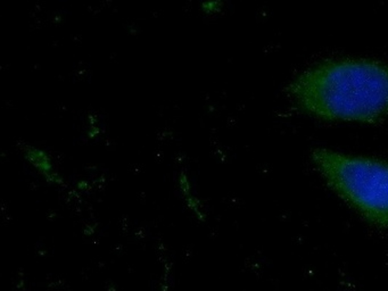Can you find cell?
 Instances as JSON below:
<instances>
[{
	"label": "cell",
	"mask_w": 388,
	"mask_h": 291,
	"mask_svg": "<svg viewBox=\"0 0 388 291\" xmlns=\"http://www.w3.org/2000/svg\"><path fill=\"white\" fill-rule=\"evenodd\" d=\"M298 107L329 121L374 122L388 117V64L363 58L327 61L288 85Z\"/></svg>",
	"instance_id": "obj_1"
},
{
	"label": "cell",
	"mask_w": 388,
	"mask_h": 291,
	"mask_svg": "<svg viewBox=\"0 0 388 291\" xmlns=\"http://www.w3.org/2000/svg\"><path fill=\"white\" fill-rule=\"evenodd\" d=\"M311 157L335 194L372 226L388 229V162L323 148Z\"/></svg>",
	"instance_id": "obj_2"
},
{
	"label": "cell",
	"mask_w": 388,
	"mask_h": 291,
	"mask_svg": "<svg viewBox=\"0 0 388 291\" xmlns=\"http://www.w3.org/2000/svg\"><path fill=\"white\" fill-rule=\"evenodd\" d=\"M23 154H24L25 160L35 168V171H38V173L48 183L56 184V186L64 184V178L55 170L51 157L49 156L47 151L41 149V148L33 147V146H25Z\"/></svg>",
	"instance_id": "obj_3"
},
{
	"label": "cell",
	"mask_w": 388,
	"mask_h": 291,
	"mask_svg": "<svg viewBox=\"0 0 388 291\" xmlns=\"http://www.w3.org/2000/svg\"><path fill=\"white\" fill-rule=\"evenodd\" d=\"M178 184L187 207L192 211V214L196 216L198 221L204 222L206 220V214H205L204 208L202 206L201 200L198 199L196 194L192 193L190 181H189V178L186 172H180L178 177Z\"/></svg>",
	"instance_id": "obj_4"
},
{
	"label": "cell",
	"mask_w": 388,
	"mask_h": 291,
	"mask_svg": "<svg viewBox=\"0 0 388 291\" xmlns=\"http://www.w3.org/2000/svg\"><path fill=\"white\" fill-rule=\"evenodd\" d=\"M223 7V0H204L201 4V11L205 15H215Z\"/></svg>",
	"instance_id": "obj_5"
}]
</instances>
